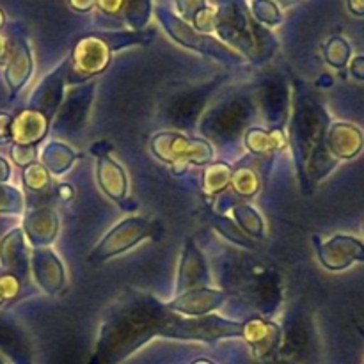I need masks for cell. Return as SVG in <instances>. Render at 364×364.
Returning <instances> with one entry per match:
<instances>
[{"label": "cell", "mask_w": 364, "mask_h": 364, "mask_svg": "<svg viewBox=\"0 0 364 364\" xmlns=\"http://www.w3.org/2000/svg\"><path fill=\"white\" fill-rule=\"evenodd\" d=\"M153 155L162 162L169 164L176 174L187 171L188 164L205 166L213 159V148L203 139H188L180 134L162 132L151 141Z\"/></svg>", "instance_id": "6da1fadb"}, {"label": "cell", "mask_w": 364, "mask_h": 364, "mask_svg": "<svg viewBox=\"0 0 364 364\" xmlns=\"http://www.w3.org/2000/svg\"><path fill=\"white\" fill-rule=\"evenodd\" d=\"M155 16L156 20L160 21V25L166 28L167 34H169L178 45L194 50V52L205 53V55L213 57V59L220 60V63H240V57H238L233 50L228 48L224 43L217 41V39L212 38L210 34H201V32H198L194 27H191L187 21L178 18L176 14L171 13L166 7H155Z\"/></svg>", "instance_id": "7a4b0ae2"}, {"label": "cell", "mask_w": 364, "mask_h": 364, "mask_svg": "<svg viewBox=\"0 0 364 364\" xmlns=\"http://www.w3.org/2000/svg\"><path fill=\"white\" fill-rule=\"evenodd\" d=\"M242 323L230 322L219 316H199L194 320L171 318L162 331L164 336L187 338V340L212 341L224 336H240Z\"/></svg>", "instance_id": "3957f363"}, {"label": "cell", "mask_w": 364, "mask_h": 364, "mask_svg": "<svg viewBox=\"0 0 364 364\" xmlns=\"http://www.w3.org/2000/svg\"><path fill=\"white\" fill-rule=\"evenodd\" d=\"M151 231L153 224L146 219H141V217H130V219L121 220L114 230L107 233L102 244L92 251L91 259L92 262H103V259L121 255V252L137 245L141 240H144L148 235H151Z\"/></svg>", "instance_id": "277c9868"}, {"label": "cell", "mask_w": 364, "mask_h": 364, "mask_svg": "<svg viewBox=\"0 0 364 364\" xmlns=\"http://www.w3.org/2000/svg\"><path fill=\"white\" fill-rule=\"evenodd\" d=\"M112 50L102 36H85L77 41L71 52L73 70L82 77H95L109 68Z\"/></svg>", "instance_id": "5b68a950"}, {"label": "cell", "mask_w": 364, "mask_h": 364, "mask_svg": "<svg viewBox=\"0 0 364 364\" xmlns=\"http://www.w3.org/2000/svg\"><path fill=\"white\" fill-rule=\"evenodd\" d=\"M318 259L331 272L347 270L352 263L364 262V244L350 235H334L327 242H315Z\"/></svg>", "instance_id": "8992f818"}, {"label": "cell", "mask_w": 364, "mask_h": 364, "mask_svg": "<svg viewBox=\"0 0 364 364\" xmlns=\"http://www.w3.org/2000/svg\"><path fill=\"white\" fill-rule=\"evenodd\" d=\"M327 149L338 160H352L363 151L364 134L352 123H334L327 130Z\"/></svg>", "instance_id": "52a82bcc"}, {"label": "cell", "mask_w": 364, "mask_h": 364, "mask_svg": "<svg viewBox=\"0 0 364 364\" xmlns=\"http://www.w3.org/2000/svg\"><path fill=\"white\" fill-rule=\"evenodd\" d=\"M50 117L39 109H27L18 112L11 124V141L20 146H36L48 132Z\"/></svg>", "instance_id": "ba28073f"}, {"label": "cell", "mask_w": 364, "mask_h": 364, "mask_svg": "<svg viewBox=\"0 0 364 364\" xmlns=\"http://www.w3.org/2000/svg\"><path fill=\"white\" fill-rule=\"evenodd\" d=\"M228 295L220 290H212V288H196V290L180 294L173 302H169L167 308L173 311L181 313L188 316H205L206 313L219 308Z\"/></svg>", "instance_id": "9c48e42d"}, {"label": "cell", "mask_w": 364, "mask_h": 364, "mask_svg": "<svg viewBox=\"0 0 364 364\" xmlns=\"http://www.w3.org/2000/svg\"><path fill=\"white\" fill-rule=\"evenodd\" d=\"M32 270L38 279L39 287L50 295H55L66 287V274L63 263L55 256V252L48 249H38L32 255Z\"/></svg>", "instance_id": "30bf717a"}, {"label": "cell", "mask_w": 364, "mask_h": 364, "mask_svg": "<svg viewBox=\"0 0 364 364\" xmlns=\"http://www.w3.org/2000/svg\"><path fill=\"white\" fill-rule=\"evenodd\" d=\"M0 263L7 274H13L18 279H27L28 276V258L25 247L23 231L13 230L0 242Z\"/></svg>", "instance_id": "8fae6325"}, {"label": "cell", "mask_w": 364, "mask_h": 364, "mask_svg": "<svg viewBox=\"0 0 364 364\" xmlns=\"http://www.w3.org/2000/svg\"><path fill=\"white\" fill-rule=\"evenodd\" d=\"M240 336L244 338L258 358L270 354L277 347L281 338L279 326L263 318H252L242 323Z\"/></svg>", "instance_id": "7c38bea8"}, {"label": "cell", "mask_w": 364, "mask_h": 364, "mask_svg": "<svg viewBox=\"0 0 364 364\" xmlns=\"http://www.w3.org/2000/svg\"><path fill=\"white\" fill-rule=\"evenodd\" d=\"M206 283H208V270H206L205 259H203L198 247L192 242H187L180 267L178 290L185 294V291L196 290V288H205Z\"/></svg>", "instance_id": "4fadbf2b"}, {"label": "cell", "mask_w": 364, "mask_h": 364, "mask_svg": "<svg viewBox=\"0 0 364 364\" xmlns=\"http://www.w3.org/2000/svg\"><path fill=\"white\" fill-rule=\"evenodd\" d=\"M23 228L31 244L36 247H43L55 240L59 220H57L55 212L50 208H39L25 217Z\"/></svg>", "instance_id": "5bb4252c"}, {"label": "cell", "mask_w": 364, "mask_h": 364, "mask_svg": "<svg viewBox=\"0 0 364 364\" xmlns=\"http://www.w3.org/2000/svg\"><path fill=\"white\" fill-rule=\"evenodd\" d=\"M7 66H6V80L9 85L11 95L20 91L28 80L32 73V55L28 50L27 41L20 39L13 45L9 50V57H7Z\"/></svg>", "instance_id": "9a60e30c"}, {"label": "cell", "mask_w": 364, "mask_h": 364, "mask_svg": "<svg viewBox=\"0 0 364 364\" xmlns=\"http://www.w3.org/2000/svg\"><path fill=\"white\" fill-rule=\"evenodd\" d=\"M96 178L98 185L110 199L114 201H123L127 199L128 192V180L127 173L119 164L114 162L109 156H100L98 167H96Z\"/></svg>", "instance_id": "2e32d148"}, {"label": "cell", "mask_w": 364, "mask_h": 364, "mask_svg": "<svg viewBox=\"0 0 364 364\" xmlns=\"http://www.w3.org/2000/svg\"><path fill=\"white\" fill-rule=\"evenodd\" d=\"M245 146L251 153L256 155H269V153L279 151L287 146L283 134L277 130H263V128H251L245 134Z\"/></svg>", "instance_id": "e0dca14e"}, {"label": "cell", "mask_w": 364, "mask_h": 364, "mask_svg": "<svg viewBox=\"0 0 364 364\" xmlns=\"http://www.w3.org/2000/svg\"><path fill=\"white\" fill-rule=\"evenodd\" d=\"M75 159H77V155H75L73 149L68 148L63 142H50L41 153V160L45 169L48 171L50 174H55V176L66 173V171L73 166Z\"/></svg>", "instance_id": "ac0fdd59"}, {"label": "cell", "mask_w": 364, "mask_h": 364, "mask_svg": "<svg viewBox=\"0 0 364 364\" xmlns=\"http://www.w3.org/2000/svg\"><path fill=\"white\" fill-rule=\"evenodd\" d=\"M231 167L224 162L210 164L203 173V188L206 194H219L231 183Z\"/></svg>", "instance_id": "d6986e66"}, {"label": "cell", "mask_w": 364, "mask_h": 364, "mask_svg": "<svg viewBox=\"0 0 364 364\" xmlns=\"http://www.w3.org/2000/svg\"><path fill=\"white\" fill-rule=\"evenodd\" d=\"M233 215L238 228H240L245 235L255 238H263V235H265V224H263L262 215H259L252 206L237 205L233 208Z\"/></svg>", "instance_id": "ffe728a7"}, {"label": "cell", "mask_w": 364, "mask_h": 364, "mask_svg": "<svg viewBox=\"0 0 364 364\" xmlns=\"http://www.w3.org/2000/svg\"><path fill=\"white\" fill-rule=\"evenodd\" d=\"M350 55V43L345 38H341V36H333V38L327 39V43L323 45V59H326V63L329 64V66L336 68V70L347 68Z\"/></svg>", "instance_id": "44dd1931"}, {"label": "cell", "mask_w": 364, "mask_h": 364, "mask_svg": "<svg viewBox=\"0 0 364 364\" xmlns=\"http://www.w3.org/2000/svg\"><path fill=\"white\" fill-rule=\"evenodd\" d=\"M230 185L233 187V191L237 192L238 196L252 198V196L258 194L259 191V178L252 169L242 167V169H237L233 174H231Z\"/></svg>", "instance_id": "7402d4cb"}, {"label": "cell", "mask_w": 364, "mask_h": 364, "mask_svg": "<svg viewBox=\"0 0 364 364\" xmlns=\"http://www.w3.org/2000/svg\"><path fill=\"white\" fill-rule=\"evenodd\" d=\"M60 73H63V71H57L52 78H48V80L45 82V85H43L41 91H39V102H41L43 107L41 110L48 117L52 116L53 110L57 109V105H59L60 102V95H63V82L59 80Z\"/></svg>", "instance_id": "603a6c76"}, {"label": "cell", "mask_w": 364, "mask_h": 364, "mask_svg": "<svg viewBox=\"0 0 364 364\" xmlns=\"http://www.w3.org/2000/svg\"><path fill=\"white\" fill-rule=\"evenodd\" d=\"M251 13L262 23L276 27L283 21V13L274 0H251Z\"/></svg>", "instance_id": "cb8c5ba5"}, {"label": "cell", "mask_w": 364, "mask_h": 364, "mask_svg": "<svg viewBox=\"0 0 364 364\" xmlns=\"http://www.w3.org/2000/svg\"><path fill=\"white\" fill-rule=\"evenodd\" d=\"M151 0H124V14L132 27L141 28L151 14Z\"/></svg>", "instance_id": "d4e9b609"}, {"label": "cell", "mask_w": 364, "mask_h": 364, "mask_svg": "<svg viewBox=\"0 0 364 364\" xmlns=\"http://www.w3.org/2000/svg\"><path fill=\"white\" fill-rule=\"evenodd\" d=\"M102 38L109 43L110 50H116L137 43H148L149 39L155 38V32H116V34H103Z\"/></svg>", "instance_id": "484cf974"}, {"label": "cell", "mask_w": 364, "mask_h": 364, "mask_svg": "<svg viewBox=\"0 0 364 364\" xmlns=\"http://www.w3.org/2000/svg\"><path fill=\"white\" fill-rule=\"evenodd\" d=\"M23 183L25 187L34 192L45 191L50 183V173L45 169L43 164H31V166H27L23 169Z\"/></svg>", "instance_id": "4316f807"}, {"label": "cell", "mask_w": 364, "mask_h": 364, "mask_svg": "<svg viewBox=\"0 0 364 364\" xmlns=\"http://www.w3.org/2000/svg\"><path fill=\"white\" fill-rule=\"evenodd\" d=\"M23 196L18 188L0 183V213H21Z\"/></svg>", "instance_id": "83f0119b"}, {"label": "cell", "mask_w": 364, "mask_h": 364, "mask_svg": "<svg viewBox=\"0 0 364 364\" xmlns=\"http://www.w3.org/2000/svg\"><path fill=\"white\" fill-rule=\"evenodd\" d=\"M194 21V28L201 34H210V32L217 31V21H219V13H217L213 7L205 6L203 9H199L198 13L192 18Z\"/></svg>", "instance_id": "f1b7e54d"}, {"label": "cell", "mask_w": 364, "mask_h": 364, "mask_svg": "<svg viewBox=\"0 0 364 364\" xmlns=\"http://www.w3.org/2000/svg\"><path fill=\"white\" fill-rule=\"evenodd\" d=\"M215 228L228 238V240L235 242V244L238 245H244V247H251V244L247 242V237L244 235V231H242L238 226H235L233 223H230L228 219H220V217H217Z\"/></svg>", "instance_id": "f546056e"}, {"label": "cell", "mask_w": 364, "mask_h": 364, "mask_svg": "<svg viewBox=\"0 0 364 364\" xmlns=\"http://www.w3.org/2000/svg\"><path fill=\"white\" fill-rule=\"evenodd\" d=\"M36 156H38L36 146L13 144V148H11V159H13V162L16 164V166L23 167V169L36 162Z\"/></svg>", "instance_id": "4dcf8cb0"}, {"label": "cell", "mask_w": 364, "mask_h": 364, "mask_svg": "<svg viewBox=\"0 0 364 364\" xmlns=\"http://www.w3.org/2000/svg\"><path fill=\"white\" fill-rule=\"evenodd\" d=\"M21 281L18 279L13 274H4L0 276V295H2L4 301H11V299H16L20 294Z\"/></svg>", "instance_id": "1f68e13d"}, {"label": "cell", "mask_w": 364, "mask_h": 364, "mask_svg": "<svg viewBox=\"0 0 364 364\" xmlns=\"http://www.w3.org/2000/svg\"><path fill=\"white\" fill-rule=\"evenodd\" d=\"M176 4L183 18H194V14L206 6V0H176Z\"/></svg>", "instance_id": "d6a6232c"}, {"label": "cell", "mask_w": 364, "mask_h": 364, "mask_svg": "<svg viewBox=\"0 0 364 364\" xmlns=\"http://www.w3.org/2000/svg\"><path fill=\"white\" fill-rule=\"evenodd\" d=\"M96 6L107 14H119L124 9V0H96Z\"/></svg>", "instance_id": "836d02e7"}, {"label": "cell", "mask_w": 364, "mask_h": 364, "mask_svg": "<svg viewBox=\"0 0 364 364\" xmlns=\"http://www.w3.org/2000/svg\"><path fill=\"white\" fill-rule=\"evenodd\" d=\"M11 124L13 117L6 112H0V144H7L11 141Z\"/></svg>", "instance_id": "e575fe53"}, {"label": "cell", "mask_w": 364, "mask_h": 364, "mask_svg": "<svg viewBox=\"0 0 364 364\" xmlns=\"http://www.w3.org/2000/svg\"><path fill=\"white\" fill-rule=\"evenodd\" d=\"M350 75L355 80L364 82V55H358L350 63Z\"/></svg>", "instance_id": "d590c367"}, {"label": "cell", "mask_w": 364, "mask_h": 364, "mask_svg": "<svg viewBox=\"0 0 364 364\" xmlns=\"http://www.w3.org/2000/svg\"><path fill=\"white\" fill-rule=\"evenodd\" d=\"M68 4L77 13H89L96 6V0H68Z\"/></svg>", "instance_id": "8d00e7d4"}, {"label": "cell", "mask_w": 364, "mask_h": 364, "mask_svg": "<svg viewBox=\"0 0 364 364\" xmlns=\"http://www.w3.org/2000/svg\"><path fill=\"white\" fill-rule=\"evenodd\" d=\"M347 7L354 16H364V0H347Z\"/></svg>", "instance_id": "74e56055"}, {"label": "cell", "mask_w": 364, "mask_h": 364, "mask_svg": "<svg viewBox=\"0 0 364 364\" xmlns=\"http://www.w3.org/2000/svg\"><path fill=\"white\" fill-rule=\"evenodd\" d=\"M57 194H59L60 199L68 201V199L73 198L75 191H73V187H70V185L64 183V185H59V187H57Z\"/></svg>", "instance_id": "f35d334b"}, {"label": "cell", "mask_w": 364, "mask_h": 364, "mask_svg": "<svg viewBox=\"0 0 364 364\" xmlns=\"http://www.w3.org/2000/svg\"><path fill=\"white\" fill-rule=\"evenodd\" d=\"M9 176H11L9 164H7L6 159H2V156H0V183H4V181L9 180Z\"/></svg>", "instance_id": "ab89813d"}, {"label": "cell", "mask_w": 364, "mask_h": 364, "mask_svg": "<svg viewBox=\"0 0 364 364\" xmlns=\"http://www.w3.org/2000/svg\"><path fill=\"white\" fill-rule=\"evenodd\" d=\"M9 57V45H7V39L4 36H0V64H4Z\"/></svg>", "instance_id": "60d3db41"}, {"label": "cell", "mask_w": 364, "mask_h": 364, "mask_svg": "<svg viewBox=\"0 0 364 364\" xmlns=\"http://www.w3.org/2000/svg\"><path fill=\"white\" fill-rule=\"evenodd\" d=\"M4 23H6V16H4L2 9H0V28H2V27H4Z\"/></svg>", "instance_id": "b9f144b4"}, {"label": "cell", "mask_w": 364, "mask_h": 364, "mask_svg": "<svg viewBox=\"0 0 364 364\" xmlns=\"http://www.w3.org/2000/svg\"><path fill=\"white\" fill-rule=\"evenodd\" d=\"M192 364H213V363L206 361V359H199V361H196V363H192Z\"/></svg>", "instance_id": "7bdbcfd3"}, {"label": "cell", "mask_w": 364, "mask_h": 364, "mask_svg": "<svg viewBox=\"0 0 364 364\" xmlns=\"http://www.w3.org/2000/svg\"><path fill=\"white\" fill-rule=\"evenodd\" d=\"M2 302H4V299H2V295H0V304H2Z\"/></svg>", "instance_id": "ee69618b"}]
</instances>
